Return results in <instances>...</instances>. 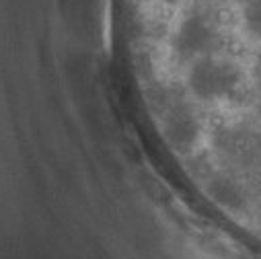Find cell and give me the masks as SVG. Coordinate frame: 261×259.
Wrapping results in <instances>:
<instances>
[{"label":"cell","instance_id":"7a4b0ae2","mask_svg":"<svg viewBox=\"0 0 261 259\" xmlns=\"http://www.w3.org/2000/svg\"><path fill=\"white\" fill-rule=\"evenodd\" d=\"M255 87H257V101H259V109H261V56L257 58V64H255Z\"/></svg>","mask_w":261,"mask_h":259},{"label":"cell","instance_id":"6da1fadb","mask_svg":"<svg viewBox=\"0 0 261 259\" xmlns=\"http://www.w3.org/2000/svg\"><path fill=\"white\" fill-rule=\"evenodd\" d=\"M243 23L255 39H261V0H243Z\"/></svg>","mask_w":261,"mask_h":259}]
</instances>
